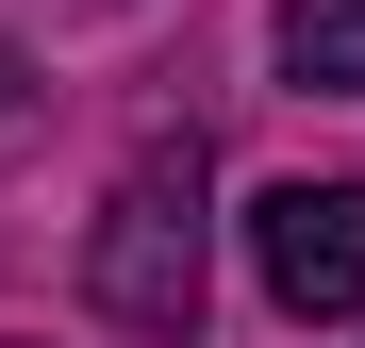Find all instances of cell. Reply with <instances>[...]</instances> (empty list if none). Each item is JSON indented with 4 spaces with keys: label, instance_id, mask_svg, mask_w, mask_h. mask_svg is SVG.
Segmentation results:
<instances>
[{
    "label": "cell",
    "instance_id": "obj_1",
    "mask_svg": "<svg viewBox=\"0 0 365 348\" xmlns=\"http://www.w3.org/2000/svg\"><path fill=\"white\" fill-rule=\"evenodd\" d=\"M83 282H100L116 332H200V149H150L133 183L100 199Z\"/></svg>",
    "mask_w": 365,
    "mask_h": 348
},
{
    "label": "cell",
    "instance_id": "obj_2",
    "mask_svg": "<svg viewBox=\"0 0 365 348\" xmlns=\"http://www.w3.org/2000/svg\"><path fill=\"white\" fill-rule=\"evenodd\" d=\"M250 265H266V299L299 332L365 315V183H266L250 199Z\"/></svg>",
    "mask_w": 365,
    "mask_h": 348
},
{
    "label": "cell",
    "instance_id": "obj_3",
    "mask_svg": "<svg viewBox=\"0 0 365 348\" xmlns=\"http://www.w3.org/2000/svg\"><path fill=\"white\" fill-rule=\"evenodd\" d=\"M266 50H282V83L365 100V0H282V17H266Z\"/></svg>",
    "mask_w": 365,
    "mask_h": 348
}]
</instances>
